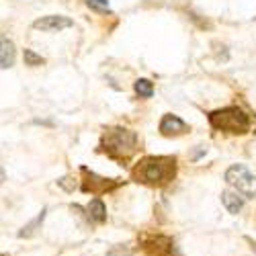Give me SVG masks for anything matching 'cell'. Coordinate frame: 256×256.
<instances>
[{
    "instance_id": "cell-15",
    "label": "cell",
    "mask_w": 256,
    "mask_h": 256,
    "mask_svg": "<svg viewBox=\"0 0 256 256\" xmlns=\"http://www.w3.org/2000/svg\"><path fill=\"white\" fill-rule=\"evenodd\" d=\"M84 4H86L90 10H94V12L111 14V4H109V0H84Z\"/></svg>"
},
{
    "instance_id": "cell-5",
    "label": "cell",
    "mask_w": 256,
    "mask_h": 256,
    "mask_svg": "<svg viewBox=\"0 0 256 256\" xmlns=\"http://www.w3.org/2000/svg\"><path fill=\"white\" fill-rule=\"evenodd\" d=\"M80 174H82V184H80L82 193H90L94 197L104 195V193H109V190H113V188L119 186V180L98 176L96 172L88 170L86 166H80Z\"/></svg>"
},
{
    "instance_id": "cell-4",
    "label": "cell",
    "mask_w": 256,
    "mask_h": 256,
    "mask_svg": "<svg viewBox=\"0 0 256 256\" xmlns=\"http://www.w3.org/2000/svg\"><path fill=\"white\" fill-rule=\"evenodd\" d=\"M224 180L230 186L236 188L238 193H242L246 199H254L256 197V174H252L244 164H232L226 170Z\"/></svg>"
},
{
    "instance_id": "cell-18",
    "label": "cell",
    "mask_w": 256,
    "mask_h": 256,
    "mask_svg": "<svg viewBox=\"0 0 256 256\" xmlns=\"http://www.w3.org/2000/svg\"><path fill=\"white\" fill-rule=\"evenodd\" d=\"M254 20H256V16H254Z\"/></svg>"
},
{
    "instance_id": "cell-11",
    "label": "cell",
    "mask_w": 256,
    "mask_h": 256,
    "mask_svg": "<svg viewBox=\"0 0 256 256\" xmlns=\"http://www.w3.org/2000/svg\"><path fill=\"white\" fill-rule=\"evenodd\" d=\"M86 218L90 224H104L106 222V207H104L100 197H94L86 205Z\"/></svg>"
},
{
    "instance_id": "cell-9",
    "label": "cell",
    "mask_w": 256,
    "mask_h": 256,
    "mask_svg": "<svg viewBox=\"0 0 256 256\" xmlns=\"http://www.w3.org/2000/svg\"><path fill=\"white\" fill-rule=\"evenodd\" d=\"M240 195L242 193H238V190H230V188L222 193V203L232 216H238V213L244 209V197H240Z\"/></svg>"
},
{
    "instance_id": "cell-16",
    "label": "cell",
    "mask_w": 256,
    "mask_h": 256,
    "mask_svg": "<svg viewBox=\"0 0 256 256\" xmlns=\"http://www.w3.org/2000/svg\"><path fill=\"white\" fill-rule=\"evenodd\" d=\"M132 254H134V248L130 244H117L106 252V256H132Z\"/></svg>"
},
{
    "instance_id": "cell-1",
    "label": "cell",
    "mask_w": 256,
    "mask_h": 256,
    "mask_svg": "<svg viewBox=\"0 0 256 256\" xmlns=\"http://www.w3.org/2000/svg\"><path fill=\"white\" fill-rule=\"evenodd\" d=\"M174 176H176L174 156H146L132 170V178L148 186L168 184Z\"/></svg>"
},
{
    "instance_id": "cell-12",
    "label": "cell",
    "mask_w": 256,
    "mask_h": 256,
    "mask_svg": "<svg viewBox=\"0 0 256 256\" xmlns=\"http://www.w3.org/2000/svg\"><path fill=\"white\" fill-rule=\"evenodd\" d=\"M46 216H48V207H44V209H41V211L37 213V218H35V220H31L29 224H25L23 228H20V232H18V238H33L35 234L41 230V226H44Z\"/></svg>"
},
{
    "instance_id": "cell-8",
    "label": "cell",
    "mask_w": 256,
    "mask_h": 256,
    "mask_svg": "<svg viewBox=\"0 0 256 256\" xmlns=\"http://www.w3.org/2000/svg\"><path fill=\"white\" fill-rule=\"evenodd\" d=\"M144 252L148 256H172L174 254V244L166 236H156L144 242Z\"/></svg>"
},
{
    "instance_id": "cell-14",
    "label": "cell",
    "mask_w": 256,
    "mask_h": 256,
    "mask_svg": "<svg viewBox=\"0 0 256 256\" xmlns=\"http://www.w3.org/2000/svg\"><path fill=\"white\" fill-rule=\"evenodd\" d=\"M23 60H25V66H31V68H35V66H44V64H46V58H44V56H39L37 52L29 50V48L23 50Z\"/></svg>"
},
{
    "instance_id": "cell-10",
    "label": "cell",
    "mask_w": 256,
    "mask_h": 256,
    "mask_svg": "<svg viewBox=\"0 0 256 256\" xmlns=\"http://www.w3.org/2000/svg\"><path fill=\"white\" fill-rule=\"evenodd\" d=\"M12 64H14V44L6 35H2L0 37V68L8 70L12 68Z\"/></svg>"
},
{
    "instance_id": "cell-3",
    "label": "cell",
    "mask_w": 256,
    "mask_h": 256,
    "mask_svg": "<svg viewBox=\"0 0 256 256\" xmlns=\"http://www.w3.org/2000/svg\"><path fill=\"white\" fill-rule=\"evenodd\" d=\"M209 119V125L213 130L218 132H224V134H234V136H242V134H248L250 132V115L240 109V106H224V109H218V111H211L207 115Z\"/></svg>"
},
{
    "instance_id": "cell-2",
    "label": "cell",
    "mask_w": 256,
    "mask_h": 256,
    "mask_svg": "<svg viewBox=\"0 0 256 256\" xmlns=\"http://www.w3.org/2000/svg\"><path fill=\"white\" fill-rule=\"evenodd\" d=\"M140 138L136 132L127 130V127H106L100 138V150L109 156L111 160L119 164H127L132 156L138 152Z\"/></svg>"
},
{
    "instance_id": "cell-6",
    "label": "cell",
    "mask_w": 256,
    "mask_h": 256,
    "mask_svg": "<svg viewBox=\"0 0 256 256\" xmlns=\"http://www.w3.org/2000/svg\"><path fill=\"white\" fill-rule=\"evenodd\" d=\"M70 27H74V20L70 16H64V14H48V16H41V18L33 20V29L46 31V33H56V31H64V29H70Z\"/></svg>"
},
{
    "instance_id": "cell-7",
    "label": "cell",
    "mask_w": 256,
    "mask_h": 256,
    "mask_svg": "<svg viewBox=\"0 0 256 256\" xmlns=\"http://www.w3.org/2000/svg\"><path fill=\"white\" fill-rule=\"evenodd\" d=\"M158 130L164 138H178V136H184L188 132V125L178 117V115H172V113H166L162 119H160V125Z\"/></svg>"
},
{
    "instance_id": "cell-13",
    "label": "cell",
    "mask_w": 256,
    "mask_h": 256,
    "mask_svg": "<svg viewBox=\"0 0 256 256\" xmlns=\"http://www.w3.org/2000/svg\"><path fill=\"white\" fill-rule=\"evenodd\" d=\"M134 90L140 98H152L154 96V82L148 80V78H140L134 84Z\"/></svg>"
},
{
    "instance_id": "cell-17",
    "label": "cell",
    "mask_w": 256,
    "mask_h": 256,
    "mask_svg": "<svg viewBox=\"0 0 256 256\" xmlns=\"http://www.w3.org/2000/svg\"><path fill=\"white\" fill-rule=\"evenodd\" d=\"M58 184H60L64 190H68V193H72V190L76 188V182H74L70 176H62V178L58 180Z\"/></svg>"
}]
</instances>
